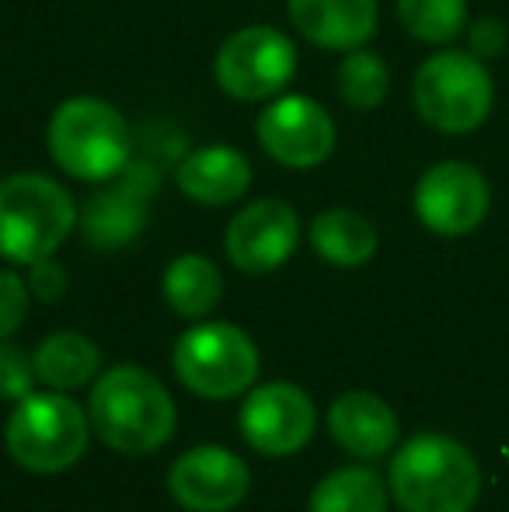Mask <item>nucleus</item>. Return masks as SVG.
Masks as SVG:
<instances>
[{"label":"nucleus","instance_id":"obj_6","mask_svg":"<svg viewBox=\"0 0 509 512\" xmlns=\"http://www.w3.org/2000/svg\"><path fill=\"white\" fill-rule=\"evenodd\" d=\"M88 415L63 391L28 394L7 422V453L35 474H60L88 450Z\"/></svg>","mask_w":509,"mask_h":512},{"label":"nucleus","instance_id":"obj_7","mask_svg":"<svg viewBox=\"0 0 509 512\" xmlns=\"http://www.w3.org/2000/svg\"><path fill=\"white\" fill-rule=\"evenodd\" d=\"M175 373L192 394L227 401L245 394L258 377V349L241 328L227 321L192 324L175 345Z\"/></svg>","mask_w":509,"mask_h":512},{"label":"nucleus","instance_id":"obj_23","mask_svg":"<svg viewBox=\"0 0 509 512\" xmlns=\"http://www.w3.org/2000/svg\"><path fill=\"white\" fill-rule=\"evenodd\" d=\"M398 21L426 46H450L468 28V0H398Z\"/></svg>","mask_w":509,"mask_h":512},{"label":"nucleus","instance_id":"obj_2","mask_svg":"<svg viewBox=\"0 0 509 512\" xmlns=\"http://www.w3.org/2000/svg\"><path fill=\"white\" fill-rule=\"evenodd\" d=\"M88 418L105 446L129 457L154 453L175 436L178 411L168 387L140 366H112L88 398Z\"/></svg>","mask_w":509,"mask_h":512},{"label":"nucleus","instance_id":"obj_4","mask_svg":"<svg viewBox=\"0 0 509 512\" xmlns=\"http://www.w3.org/2000/svg\"><path fill=\"white\" fill-rule=\"evenodd\" d=\"M81 209L56 178L18 171L0 178V258L32 265L63 248L74 234Z\"/></svg>","mask_w":509,"mask_h":512},{"label":"nucleus","instance_id":"obj_26","mask_svg":"<svg viewBox=\"0 0 509 512\" xmlns=\"http://www.w3.org/2000/svg\"><path fill=\"white\" fill-rule=\"evenodd\" d=\"M464 39H468V53L478 56V60H499L509 46V28L503 18H478L468 21L464 28Z\"/></svg>","mask_w":509,"mask_h":512},{"label":"nucleus","instance_id":"obj_3","mask_svg":"<svg viewBox=\"0 0 509 512\" xmlns=\"http://www.w3.org/2000/svg\"><path fill=\"white\" fill-rule=\"evenodd\" d=\"M482 471L468 446L440 432L408 439L391 464V495L401 512H471Z\"/></svg>","mask_w":509,"mask_h":512},{"label":"nucleus","instance_id":"obj_27","mask_svg":"<svg viewBox=\"0 0 509 512\" xmlns=\"http://www.w3.org/2000/svg\"><path fill=\"white\" fill-rule=\"evenodd\" d=\"M28 290L39 300H46V304L60 300L63 293H67V272H63V265L53 262V255L32 262L28 265Z\"/></svg>","mask_w":509,"mask_h":512},{"label":"nucleus","instance_id":"obj_8","mask_svg":"<svg viewBox=\"0 0 509 512\" xmlns=\"http://www.w3.org/2000/svg\"><path fill=\"white\" fill-rule=\"evenodd\" d=\"M213 77L234 102H272L297 77V46L272 25H245L220 42Z\"/></svg>","mask_w":509,"mask_h":512},{"label":"nucleus","instance_id":"obj_5","mask_svg":"<svg viewBox=\"0 0 509 512\" xmlns=\"http://www.w3.org/2000/svg\"><path fill=\"white\" fill-rule=\"evenodd\" d=\"M412 105L426 126L447 136H464L485 126L496 105L489 63L471 56L468 49H440L412 81Z\"/></svg>","mask_w":509,"mask_h":512},{"label":"nucleus","instance_id":"obj_15","mask_svg":"<svg viewBox=\"0 0 509 512\" xmlns=\"http://www.w3.org/2000/svg\"><path fill=\"white\" fill-rule=\"evenodd\" d=\"M293 32L328 53L367 46L381 25L377 0H286Z\"/></svg>","mask_w":509,"mask_h":512},{"label":"nucleus","instance_id":"obj_12","mask_svg":"<svg viewBox=\"0 0 509 512\" xmlns=\"http://www.w3.org/2000/svg\"><path fill=\"white\" fill-rule=\"evenodd\" d=\"M241 436L265 457H290L314 436V401L297 384H262L241 405Z\"/></svg>","mask_w":509,"mask_h":512},{"label":"nucleus","instance_id":"obj_1","mask_svg":"<svg viewBox=\"0 0 509 512\" xmlns=\"http://www.w3.org/2000/svg\"><path fill=\"white\" fill-rule=\"evenodd\" d=\"M46 150L63 175L88 185H105L133 161V129L112 102L74 95L49 115Z\"/></svg>","mask_w":509,"mask_h":512},{"label":"nucleus","instance_id":"obj_22","mask_svg":"<svg viewBox=\"0 0 509 512\" xmlns=\"http://www.w3.org/2000/svg\"><path fill=\"white\" fill-rule=\"evenodd\" d=\"M335 91L356 112L381 108L387 91H391V70H387L384 56L367 46L342 53L339 67H335Z\"/></svg>","mask_w":509,"mask_h":512},{"label":"nucleus","instance_id":"obj_10","mask_svg":"<svg viewBox=\"0 0 509 512\" xmlns=\"http://www.w3.org/2000/svg\"><path fill=\"white\" fill-rule=\"evenodd\" d=\"M412 206L426 230L440 237H464L489 216V178L468 161H440L419 178Z\"/></svg>","mask_w":509,"mask_h":512},{"label":"nucleus","instance_id":"obj_19","mask_svg":"<svg viewBox=\"0 0 509 512\" xmlns=\"http://www.w3.org/2000/svg\"><path fill=\"white\" fill-rule=\"evenodd\" d=\"M161 293H164V304L175 310L178 317L199 321V317L213 314L220 300H224V276H220L213 258L178 255L164 269Z\"/></svg>","mask_w":509,"mask_h":512},{"label":"nucleus","instance_id":"obj_17","mask_svg":"<svg viewBox=\"0 0 509 512\" xmlns=\"http://www.w3.org/2000/svg\"><path fill=\"white\" fill-rule=\"evenodd\" d=\"M328 432L346 453L363 460L384 457L398 439V418L377 394L353 391L342 394L328 411Z\"/></svg>","mask_w":509,"mask_h":512},{"label":"nucleus","instance_id":"obj_21","mask_svg":"<svg viewBox=\"0 0 509 512\" xmlns=\"http://www.w3.org/2000/svg\"><path fill=\"white\" fill-rule=\"evenodd\" d=\"M311 512H387L384 481L370 467H342L318 481Z\"/></svg>","mask_w":509,"mask_h":512},{"label":"nucleus","instance_id":"obj_9","mask_svg":"<svg viewBox=\"0 0 509 512\" xmlns=\"http://www.w3.org/2000/svg\"><path fill=\"white\" fill-rule=\"evenodd\" d=\"M262 150L290 171L321 168L335 154L339 129L328 108L307 95H276L255 122Z\"/></svg>","mask_w":509,"mask_h":512},{"label":"nucleus","instance_id":"obj_24","mask_svg":"<svg viewBox=\"0 0 509 512\" xmlns=\"http://www.w3.org/2000/svg\"><path fill=\"white\" fill-rule=\"evenodd\" d=\"M35 384V363L21 345L0 342V398L21 401L32 394Z\"/></svg>","mask_w":509,"mask_h":512},{"label":"nucleus","instance_id":"obj_11","mask_svg":"<svg viewBox=\"0 0 509 512\" xmlns=\"http://www.w3.org/2000/svg\"><path fill=\"white\" fill-rule=\"evenodd\" d=\"M300 244V216L283 199H255L227 223L224 248L234 269L248 276L276 272L293 258Z\"/></svg>","mask_w":509,"mask_h":512},{"label":"nucleus","instance_id":"obj_18","mask_svg":"<svg viewBox=\"0 0 509 512\" xmlns=\"http://www.w3.org/2000/svg\"><path fill=\"white\" fill-rule=\"evenodd\" d=\"M311 248L321 262L356 269L377 255V227L356 209H325L311 220Z\"/></svg>","mask_w":509,"mask_h":512},{"label":"nucleus","instance_id":"obj_13","mask_svg":"<svg viewBox=\"0 0 509 512\" xmlns=\"http://www.w3.org/2000/svg\"><path fill=\"white\" fill-rule=\"evenodd\" d=\"M157 192V171L147 161H129L119 178H112L109 189L95 192L81 209V230L95 248L116 251L140 237L147 227L150 196Z\"/></svg>","mask_w":509,"mask_h":512},{"label":"nucleus","instance_id":"obj_25","mask_svg":"<svg viewBox=\"0 0 509 512\" xmlns=\"http://www.w3.org/2000/svg\"><path fill=\"white\" fill-rule=\"evenodd\" d=\"M28 283L11 269H0V342L21 328L28 314Z\"/></svg>","mask_w":509,"mask_h":512},{"label":"nucleus","instance_id":"obj_14","mask_svg":"<svg viewBox=\"0 0 509 512\" xmlns=\"http://www.w3.org/2000/svg\"><path fill=\"white\" fill-rule=\"evenodd\" d=\"M168 488L189 512H231L252 488L248 464L224 446H196L171 464Z\"/></svg>","mask_w":509,"mask_h":512},{"label":"nucleus","instance_id":"obj_20","mask_svg":"<svg viewBox=\"0 0 509 512\" xmlns=\"http://www.w3.org/2000/svg\"><path fill=\"white\" fill-rule=\"evenodd\" d=\"M32 363H35V377L42 384H49L53 391H74V387L98 377L102 352L81 331H56V335H49L32 352Z\"/></svg>","mask_w":509,"mask_h":512},{"label":"nucleus","instance_id":"obj_16","mask_svg":"<svg viewBox=\"0 0 509 512\" xmlns=\"http://www.w3.org/2000/svg\"><path fill=\"white\" fill-rule=\"evenodd\" d=\"M175 185L199 206H234L252 189V161L231 143H206L178 161Z\"/></svg>","mask_w":509,"mask_h":512}]
</instances>
